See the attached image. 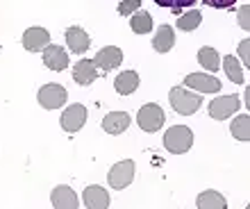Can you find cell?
Here are the masks:
<instances>
[{"instance_id": "26", "label": "cell", "mask_w": 250, "mask_h": 209, "mask_svg": "<svg viewBox=\"0 0 250 209\" xmlns=\"http://www.w3.org/2000/svg\"><path fill=\"white\" fill-rule=\"evenodd\" d=\"M137 9H141V0H123L119 5L121 16H130V14H134Z\"/></svg>"}, {"instance_id": "3", "label": "cell", "mask_w": 250, "mask_h": 209, "mask_svg": "<svg viewBox=\"0 0 250 209\" xmlns=\"http://www.w3.org/2000/svg\"><path fill=\"white\" fill-rule=\"evenodd\" d=\"M164 121H166L164 109H162L159 104H155V103L144 104V107L139 109V114H137V123H139V127H141L144 132H157L159 127L164 125Z\"/></svg>"}, {"instance_id": "15", "label": "cell", "mask_w": 250, "mask_h": 209, "mask_svg": "<svg viewBox=\"0 0 250 209\" xmlns=\"http://www.w3.org/2000/svg\"><path fill=\"white\" fill-rule=\"evenodd\" d=\"M66 43H68V48H71L75 55H84V52L89 50V46H91V39H89V34H86L82 27L73 25L66 30Z\"/></svg>"}, {"instance_id": "21", "label": "cell", "mask_w": 250, "mask_h": 209, "mask_svg": "<svg viewBox=\"0 0 250 209\" xmlns=\"http://www.w3.org/2000/svg\"><path fill=\"white\" fill-rule=\"evenodd\" d=\"M130 25H132V32L137 34H148L152 30V16L146 9H137L134 16L130 19Z\"/></svg>"}, {"instance_id": "4", "label": "cell", "mask_w": 250, "mask_h": 209, "mask_svg": "<svg viewBox=\"0 0 250 209\" xmlns=\"http://www.w3.org/2000/svg\"><path fill=\"white\" fill-rule=\"evenodd\" d=\"M109 187L112 189H125L127 184L134 180V162L132 159H123V162L114 164L112 170H109Z\"/></svg>"}, {"instance_id": "12", "label": "cell", "mask_w": 250, "mask_h": 209, "mask_svg": "<svg viewBox=\"0 0 250 209\" xmlns=\"http://www.w3.org/2000/svg\"><path fill=\"white\" fill-rule=\"evenodd\" d=\"M50 203H53L55 209H78L80 207V200H78V196H75V191H73L71 187H66V184L53 189Z\"/></svg>"}, {"instance_id": "10", "label": "cell", "mask_w": 250, "mask_h": 209, "mask_svg": "<svg viewBox=\"0 0 250 209\" xmlns=\"http://www.w3.org/2000/svg\"><path fill=\"white\" fill-rule=\"evenodd\" d=\"M43 64L50 68V71H64L68 68V55L62 46L57 43H48L43 48Z\"/></svg>"}, {"instance_id": "5", "label": "cell", "mask_w": 250, "mask_h": 209, "mask_svg": "<svg viewBox=\"0 0 250 209\" xmlns=\"http://www.w3.org/2000/svg\"><path fill=\"white\" fill-rule=\"evenodd\" d=\"M239 107H241V103H239L237 96H218L209 103V116L216 118V121H225L232 114H237Z\"/></svg>"}, {"instance_id": "2", "label": "cell", "mask_w": 250, "mask_h": 209, "mask_svg": "<svg viewBox=\"0 0 250 209\" xmlns=\"http://www.w3.org/2000/svg\"><path fill=\"white\" fill-rule=\"evenodd\" d=\"M193 146V132L187 125H173L164 134V148L173 155H182Z\"/></svg>"}, {"instance_id": "13", "label": "cell", "mask_w": 250, "mask_h": 209, "mask_svg": "<svg viewBox=\"0 0 250 209\" xmlns=\"http://www.w3.org/2000/svg\"><path fill=\"white\" fill-rule=\"evenodd\" d=\"M98 75L100 73H98V68H96V64H93V59H80L78 64L73 66V80L82 86L96 82Z\"/></svg>"}, {"instance_id": "9", "label": "cell", "mask_w": 250, "mask_h": 209, "mask_svg": "<svg viewBox=\"0 0 250 209\" xmlns=\"http://www.w3.org/2000/svg\"><path fill=\"white\" fill-rule=\"evenodd\" d=\"M121 62H123V52L116 46H107L93 57V64L100 71H112V68H119Z\"/></svg>"}, {"instance_id": "22", "label": "cell", "mask_w": 250, "mask_h": 209, "mask_svg": "<svg viewBox=\"0 0 250 209\" xmlns=\"http://www.w3.org/2000/svg\"><path fill=\"white\" fill-rule=\"evenodd\" d=\"M221 64H223L225 73H228V78H230L234 84H241V82L246 80L244 68L239 66V62H237V57H234V55H225V57L221 59Z\"/></svg>"}, {"instance_id": "11", "label": "cell", "mask_w": 250, "mask_h": 209, "mask_svg": "<svg viewBox=\"0 0 250 209\" xmlns=\"http://www.w3.org/2000/svg\"><path fill=\"white\" fill-rule=\"evenodd\" d=\"M48 43H50V34H48V30H43V27H30V30H25V34H23V48L30 52L43 50Z\"/></svg>"}, {"instance_id": "19", "label": "cell", "mask_w": 250, "mask_h": 209, "mask_svg": "<svg viewBox=\"0 0 250 209\" xmlns=\"http://www.w3.org/2000/svg\"><path fill=\"white\" fill-rule=\"evenodd\" d=\"M196 207L198 209H225L228 203H225V198L218 193V191H203L196 200Z\"/></svg>"}, {"instance_id": "14", "label": "cell", "mask_w": 250, "mask_h": 209, "mask_svg": "<svg viewBox=\"0 0 250 209\" xmlns=\"http://www.w3.org/2000/svg\"><path fill=\"white\" fill-rule=\"evenodd\" d=\"M82 203L89 209H107L112 205V198L103 187H86L84 196H82Z\"/></svg>"}, {"instance_id": "20", "label": "cell", "mask_w": 250, "mask_h": 209, "mask_svg": "<svg viewBox=\"0 0 250 209\" xmlns=\"http://www.w3.org/2000/svg\"><path fill=\"white\" fill-rule=\"evenodd\" d=\"M198 62H200L203 68H207L209 73H214V71H218V66H221V55H218L214 48L205 46V48L198 50Z\"/></svg>"}, {"instance_id": "7", "label": "cell", "mask_w": 250, "mask_h": 209, "mask_svg": "<svg viewBox=\"0 0 250 209\" xmlns=\"http://www.w3.org/2000/svg\"><path fill=\"white\" fill-rule=\"evenodd\" d=\"M185 84L193 91L200 93H216L221 91V80L214 78V75H207V73H189L185 78Z\"/></svg>"}, {"instance_id": "29", "label": "cell", "mask_w": 250, "mask_h": 209, "mask_svg": "<svg viewBox=\"0 0 250 209\" xmlns=\"http://www.w3.org/2000/svg\"><path fill=\"white\" fill-rule=\"evenodd\" d=\"M239 55L244 59V64H248V39L241 41V46H239Z\"/></svg>"}, {"instance_id": "8", "label": "cell", "mask_w": 250, "mask_h": 209, "mask_svg": "<svg viewBox=\"0 0 250 209\" xmlns=\"http://www.w3.org/2000/svg\"><path fill=\"white\" fill-rule=\"evenodd\" d=\"M66 103V89L62 84H46L39 91V104L43 109H60Z\"/></svg>"}, {"instance_id": "23", "label": "cell", "mask_w": 250, "mask_h": 209, "mask_svg": "<svg viewBox=\"0 0 250 209\" xmlns=\"http://www.w3.org/2000/svg\"><path fill=\"white\" fill-rule=\"evenodd\" d=\"M230 132H232V137L239 139V141H248L250 139V118H248V114L234 118L232 125H230Z\"/></svg>"}, {"instance_id": "1", "label": "cell", "mask_w": 250, "mask_h": 209, "mask_svg": "<svg viewBox=\"0 0 250 209\" xmlns=\"http://www.w3.org/2000/svg\"><path fill=\"white\" fill-rule=\"evenodd\" d=\"M168 100H171V107L178 114L182 116H191V114H196L200 109V104H203V98H200V93H193V91H187L182 86H173L171 93H168Z\"/></svg>"}, {"instance_id": "17", "label": "cell", "mask_w": 250, "mask_h": 209, "mask_svg": "<svg viewBox=\"0 0 250 209\" xmlns=\"http://www.w3.org/2000/svg\"><path fill=\"white\" fill-rule=\"evenodd\" d=\"M139 86V73L134 71H125L119 73V78L114 80V89L121 93V96H130V93L137 91Z\"/></svg>"}, {"instance_id": "18", "label": "cell", "mask_w": 250, "mask_h": 209, "mask_svg": "<svg viewBox=\"0 0 250 209\" xmlns=\"http://www.w3.org/2000/svg\"><path fill=\"white\" fill-rule=\"evenodd\" d=\"M173 43H175V34H173L171 25H162L152 37V48L157 52H168L173 48Z\"/></svg>"}, {"instance_id": "6", "label": "cell", "mask_w": 250, "mask_h": 209, "mask_svg": "<svg viewBox=\"0 0 250 209\" xmlns=\"http://www.w3.org/2000/svg\"><path fill=\"white\" fill-rule=\"evenodd\" d=\"M84 123H86V107L84 104L75 103V104H71L68 109H64V114H62V127H64L66 132H71V134L82 130Z\"/></svg>"}, {"instance_id": "27", "label": "cell", "mask_w": 250, "mask_h": 209, "mask_svg": "<svg viewBox=\"0 0 250 209\" xmlns=\"http://www.w3.org/2000/svg\"><path fill=\"white\" fill-rule=\"evenodd\" d=\"M203 2L209 7H216V9H228V7H232L237 0H203Z\"/></svg>"}, {"instance_id": "28", "label": "cell", "mask_w": 250, "mask_h": 209, "mask_svg": "<svg viewBox=\"0 0 250 209\" xmlns=\"http://www.w3.org/2000/svg\"><path fill=\"white\" fill-rule=\"evenodd\" d=\"M239 23L244 30H248V7H241V12H239Z\"/></svg>"}, {"instance_id": "24", "label": "cell", "mask_w": 250, "mask_h": 209, "mask_svg": "<svg viewBox=\"0 0 250 209\" xmlns=\"http://www.w3.org/2000/svg\"><path fill=\"white\" fill-rule=\"evenodd\" d=\"M200 21H203V14L198 12V9H191V12L182 14L178 19V30H182V32H193V30L200 25Z\"/></svg>"}, {"instance_id": "25", "label": "cell", "mask_w": 250, "mask_h": 209, "mask_svg": "<svg viewBox=\"0 0 250 209\" xmlns=\"http://www.w3.org/2000/svg\"><path fill=\"white\" fill-rule=\"evenodd\" d=\"M159 7H168V9H173V12H180L182 7H191L196 0H155Z\"/></svg>"}, {"instance_id": "16", "label": "cell", "mask_w": 250, "mask_h": 209, "mask_svg": "<svg viewBox=\"0 0 250 209\" xmlns=\"http://www.w3.org/2000/svg\"><path fill=\"white\" fill-rule=\"evenodd\" d=\"M130 127V114L127 111H109L103 118V130L107 134H121Z\"/></svg>"}]
</instances>
